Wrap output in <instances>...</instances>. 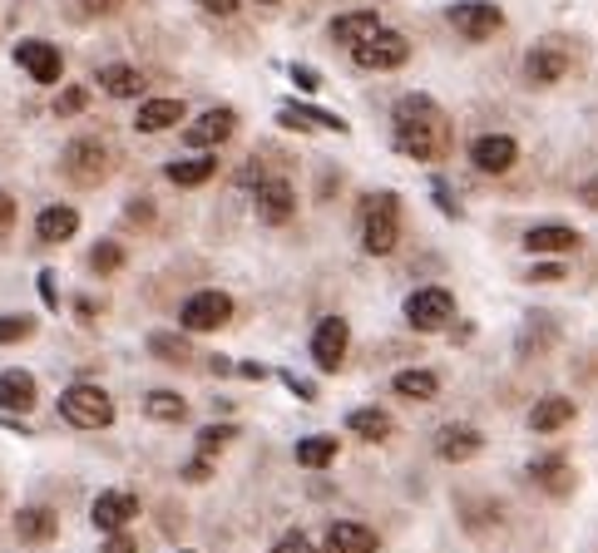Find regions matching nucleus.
<instances>
[{"label": "nucleus", "instance_id": "nucleus-1", "mask_svg": "<svg viewBox=\"0 0 598 553\" xmlns=\"http://www.w3.org/2000/svg\"><path fill=\"white\" fill-rule=\"evenodd\" d=\"M391 138L406 159L440 163L450 153V119L430 95H406L391 109Z\"/></svg>", "mask_w": 598, "mask_h": 553}, {"label": "nucleus", "instance_id": "nucleus-2", "mask_svg": "<svg viewBox=\"0 0 598 553\" xmlns=\"http://www.w3.org/2000/svg\"><path fill=\"white\" fill-rule=\"evenodd\" d=\"M401 243V198L395 193H371L362 208V247L371 257L395 253Z\"/></svg>", "mask_w": 598, "mask_h": 553}, {"label": "nucleus", "instance_id": "nucleus-3", "mask_svg": "<svg viewBox=\"0 0 598 553\" xmlns=\"http://www.w3.org/2000/svg\"><path fill=\"white\" fill-rule=\"evenodd\" d=\"M60 415L70 420L75 430H105L114 426V401H109L99 385H70V391L60 395Z\"/></svg>", "mask_w": 598, "mask_h": 553}, {"label": "nucleus", "instance_id": "nucleus-4", "mask_svg": "<svg viewBox=\"0 0 598 553\" xmlns=\"http://www.w3.org/2000/svg\"><path fill=\"white\" fill-rule=\"evenodd\" d=\"M352 60L362 70H401L411 60V40L395 30H371L362 45H352Z\"/></svg>", "mask_w": 598, "mask_h": 553}, {"label": "nucleus", "instance_id": "nucleus-5", "mask_svg": "<svg viewBox=\"0 0 598 553\" xmlns=\"http://www.w3.org/2000/svg\"><path fill=\"white\" fill-rule=\"evenodd\" d=\"M228 317H233V297H228V292H218V287L193 292V297L183 302V311H179L183 331H218Z\"/></svg>", "mask_w": 598, "mask_h": 553}, {"label": "nucleus", "instance_id": "nucleus-6", "mask_svg": "<svg viewBox=\"0 0 598 553\" xmlns=\"http://www.w3.org/2000/svg\"><path fill=\"white\" fill-rule=\"evenodd\" d=\"M64 173L75 183H105L109 179V144H99V138H75L70 149H64Z\"/></svg>", "mask_w": 598, "mask_h": 553}, {"label": "nucleus", "instance_id": "nucleus-7", "mask_svg": "<svg viewBox=\"0 0 598 553\" xmlns=\"http://www.w3.org/2000/svg\"><path fill=\"white\" fill-rule=\"evenodd\" d=\"M450 317H455V297L446 287H420L406 297V321L416 331H440L450 327Z\"/></svg>", "mask_w": 598, "mask_h": 553}, {"label": "nucleus", "instance_id": "nucleus-8", "mask_svg": "<svg viewBox=\"0 0 598 553\" xmlns=\"http://www.w3.org/2000/svg\"><path fill=\"white\" fill-rule=\"evenodd\" d=\"M15 64H21L35 85H60V75H64V54L50 40H21L15 45Z\"/></svg>", "mask_w": 598, "mask_h": 553}, {"label": "nucleus", "instance_id": "nucleus-9", "mask_svg": "<svg viewBox=\"0 0 598 553\" xmlns=\"http://www.w3.org/2000/svg\"><path fill=\"white\" fill-rule=\"evenodd\" d=\"M450 25H455L465 40H490L504 25V15L495 11V5H485V0H460V5H450Z\"/></svg>", "mask_w": 598, "mask_h": 553}, {"label": "nucleus", "instance_id": "nucleus-10", "mask_svg": "<svg viewBox=\"0 0 598 553\" xmlns=\"http://www.w3.org/2000/svg\"><path fill=\"white\" fill-rule=\"evenodd\" d=\"M233 128H237V114L228 105H218V109H208V114L193 119V124L183 128V138H188L193 149H218V144L233 138Z\"/></svg>", "mask_w": 598, "mask_h": 553}, {"label": "nucleus", "instance_id": "nucleus-11", "mask_svg": "<svg viewBox=\"0 0 598 553\" xmlns=\"http://www.w3.org/2000/svg\"><path fill=\"white\" fill-rule=\"evenodd\" d=\"M134 514H139V494H129V490H105L89 504V519H95L99 533H119Z\"/></svg>", "mask_w": 598, "mask_h": 553}, {"label": "nucleus", "instance_id": "nucleus-12", "mask_svg": "<svg viewBox=\"0 0 598 553\" xmlns=\"http://www.w3.org/2000/svg\"><path fill=\"white\" fill-rule=\"evenodd\" d=\"M346 341H352V327L342 317H327L317 331H312V356H317L321 371H337L346 356Z\"/></svg>", "mask_w": 598, "mask_h": 553}, {"label": "nucleus", "instance_id": "nucleus-13", "mask_svg": "<svg viewBox=\"0 0 598 553\" xmlns=\"http://www.w3.org/2000/svg\"><path fill=\"white\" fill-rule=\"evenodd\" d=\"M514 159H520V144L510 134H485L471 144V163L480 173H510Z\"/></svg>", "mask_w": 598, "mask_h": 553}, {"label": "nucleus", "instance_id": "nucleus-14", "mask_svg": "<svg viewBox=\"0 0 598 553\" xmlns=\"http://www.w3.org/2000/svg\"><path fill=\"white\" fill-rule=\"evenodd\" d=\"M297 208V193L288 179H257V218L263 223H288Z\"/></svg>", "mask_w": 598, "mask_h": 553}, {"label": "nucleus", "instance_id": "nucleus-15", "mask_svg": "<svg viewBox=\"0 0 598 553\" xmlns=\"http://www.w3.org/2000/svg\"><path fill=\"white\" fill-rule=\"evenodd\" d=\"M524 75L535 79V85H559L569 75V50L564 45H535L529 60H524Z\"/></svg>", "mask_w": 598, "mask_h": 553}, {"label": "nucleus", "instance_id": "nucleus-16", "mask_svg": "<svg viewBox=\"0 0 598 553\" xmlns=\"http://www.w3.org/2000/svg\"><path fill=\"white\" fill-rule=\"evenodd\" d=\"M480 450H485V435H480V430H471V426H446V430H440V440H436V455L450 459V465L480 455Z\"/></svg>", "mask_w": 598, "mask_h": 553}, {"label": "nucleus", "instance_id": "nucleus-17", "mask_svg": "<svg viewBox=\"0 0 598 553\" xmlns=\"http://www.w3.org/2000/svg\"><path fill=\"white\" fill-rule=\"evenodd\" d=\"M75 233H80V213L64 208V202L40 208V218H35V237H40V243H70Z\"/></svg>", "mask_w": 598, "mask_h": 553}, {"label": "nucleus", "instance_id": "nucleus-18", "mask_svg": "<svg viewBox=\"0 0 598 553\" xmlns=\"http://www.w3.org/2000/svg\"><path fill=\"white\" fill-rule=\"evenodd\" d=\"M278 124L282 128H331V134H346V119L327 114V109H312V105H282Z\"/></svg>", "mask_w": 598, "mask_h": 553}, {"label": "nucleus", "instance_id": "nucleus-19", "mask_svg": "<svg viewBox=\"0 0 598 553\" xmlns=\"http://www.w3.org/2000/svg\"><path fill=\"white\" fill-rule=\"evenodd\" d=\"M40 385L30 371H0V410H30Z\"/></svg>", "mask_w": 598, "mask_h": 553}, {"label": "nucleus", "instance_id": "nucleus-20", "mask_svg": "<svg viewBox=\"0 0 598 553\" xmlns=\"http://www.w3.org/2000/svg\"><path fill=\"white\" fill-rule=\"evenodd\" d=\"M54 533H60V519H54L45 504H35V509H21V514H15V539H21V543H50Z\"/></svg>", "mask_w": 598, "mask_h": 553}, {"label": "nucleus", "instance_id": "nucleus-21", "mask_svg": "<svg viewBox=\"0 0 598 553\" xmlns=\"http://www.w3.org/2000/svg\"><path fill=\"white\" fill-rule=\"evenodd\" d=\"M327 549L331 553H376V533L366 529V524L342 519V524H331L327 529Z\"/></svg>", "mask_w": 598, "mask_h": 553}, {"label": "nucleus", "instance_id": "nucleus-22", "mask_svg": "<svg viewBox=\"0 0 598 553\" xmlns=\"http://www.w3.org/2000/svg\"><path fill=\"white\" fill-rule=\"evenodd\" d=\"M371 30H381V15H376V11H346V15H337V21H331V40L346 45V50H352V45H362Z\"/></svg>", "mask_w": 598, "mask_h": 553}, {"label": "nucleus", "instance_id": "nucleus-23", "mask_svg": "<svg viewBox=\"0 0 598 553\" xmlns=\"http://www.w3.org/2000/svg\"><path fill=\"white\" fill-rule=\"evenodd\" d=\"M524 247H529V253H574L578 233L574 228H564V223H539V228L524 233Z\"/></svg>", "mask_w": 598, "mask_h": 553}, {"label": "nucleus", "instance_id": "nucleus-24", "mask_svg": "<svg viewBox=\"0 0 598 553\" xmlns=\"http://www.w3.org/2000/svg\"><path fill=\"white\" fill-rule=\"evenodd\" d=\"M569 420H574V401H569V395H545V401L529 410V430H535V435H549V430L569 426Z\"/></svg>", "mask_w": 598, "mask_h": 553}, {"label": "nucleus", "instance_id": "nucleus-25", "mask_svg": "<svg viewBox=\"0 0 598 553\" xmlns=\"http://www.w3.org/2000/svg\"><path fill=\"white\" fill-rule=\"evenodd\" d=\"M179 119H183V99H149V105H139L134 128H139V134H163V128H173Z\"/></svg>", "mask_w": 598, "mask_h": 553}, {"label": "nucleus", "instance_id": "nucleus-26", "mask_svg": "<svg viewBox=\"0 0 598 553\" xmlns=\"http://www.w3.org/2000/svg\"><path fill=\"white\" fill-rule=\"evenodd\" d=\"M529 479H535V484H545L549 494H569V490H574V475H569V459L564 455L535 459V465H529Z\"/></svg>", "mask_w": 598, "mask_h": 553}, {"label": "nucleus", "instance_id": "nucleus-27", "mask_svg": "<svg viewBox=\"0 0 598 553\" xmlns=\"http://www.w3.org/2000/svg\"><path fill=\"white\" fill-rule=\"evenodd\" d=\"M99 89L114 99H134L144 89V75L134 64H105V70H99Z\"/></svg>", "mask_w": 598, "mask_h": 553}, {"label": "nucleus", "instance_id": "nucleus-28", "mask_svg": "<svg viewBox=\"0 0 598 553\" xmlns=\"http://www.w3.org/2000/svg\"><path fill=\"white\" fill-rule=\"evenodd\" d=\"M346 430L352 435H362V440H391V415L386 410H376V405H362V410H352L346 415Z\"/></svg>", "mask_w": 598, "mask_h": 553}, {"label": "nucleus", "instance_id": "nucleus-29", "mask_svg": "<svg viewBox=\"0 0 598 553\" xmlns=\"http://www.w3.org/2000/svg\"><path fill=\"white\" fill-rule=\"evenodd\" d=\"M391 391L406 395V401H436V395H440V381H436V371H395Z\"/></svg>", "mask_w": 598, "mask_h": 553}, {"label": "nucleus", "instance_id": "nucleus-30", "mask_svg": "<svg viewBox=\"0 0 598 553\" xmlns=\"http://www.w3.org/2000/svg\"><path fill=\"white\" fill-rule=\"evenodd\" d=\"M163 173H169V183H179V188H198V183H208L218 173V159H173Z\"/></svg>", "mask_w": 598, "mask_h": 553}, {"label": "nucleus", "instance_id": "nucleus-31", "mask_svg": "<svg viewBox=\"0 0 598 553\" xmlns=\"http://www.w3.org/2000/svg\"><path fill=\"white\" fill-rule=\"evenodd\" d=\"M337 459V435H307L297 440V465L302 469H327Z\"/></svg>", "mask_w": 598, "mask_h": 553}, {"label": "nucleus", "instance_id": "nucleus-32", "mask_svg": "<svg viewBox=\"0 0 598 553\" xmlns=\"http://www.w3.org/2000/svg\"><path fill=\"white\" fill-rule=\"evenodd\" d=\"M144 410H149V420H183L188 405H183L179 391H154L149 401H144Z\"/></svg>", "mask_w": 598, "mask_h": 553}, {"label": "nucleus", "instance_id": "nucleus-33", "mask_svg": "<svg viewBox=\"0 0 598 553\" xmlns=\"http://www.w3.org/2000/svg\"><path fill=\"white\" fill-rule=\"evenodd\" d=\"M149 352L154 356H159V361H188V341H183V336H173V331H154V336H149Z\"/></svg>", "mask_w": 598, "mask_h": 553}, {"label": "nucleus", "instance_id": "nucleus-34", "mask_svg": "<svg viewBox=\"0 0 598 553\" xmlns=\"http://www.w3.org/2000/svg\"><path fill=\"white\" fill-rule=\"evenodd\" d=\"M233 435H237V426H208V430H198V455L213 459Z\"/></svg>", "mask_w": 598, "mask_h": 553}, {"label": "nucleus", "instance_id": "nucleus-35", "mask_svg": "<svg viewBox=\"0 0 598 553\" xmlns=\"http://www.w3.org/2000/svg\"><path fill=\"white\" fill-rule=\"evenodd\" d=\"M89 267H95V272H119V267H124V247H119V243H99L95 253H89Z\"/></svg>", "mask_w": 598, "mask_h": 553}, {"label": "nucleus", "instance_id": "nucleus-36", "mask_svg": "<svg viewBox=\"0 0 598 553\" xmlns=\"http://www.w3.org/2000/svg\"><path fill=\"white\" fill-rule=\"evenodd\" d=\"M35 331V317H0V346H11V341H25Z\"/></svg>", "mask_w": 598, "mask_h": 553}, {"label": "nucleus", "instance_id": "nucleus-37", "mask_svg": "<svg viewBox=\"0 0 598 553\" xmlns=\"http://www.w3.org/2000/svg\"><path fill=\"white\" fill-rule=\"evenodd\" d=\"M89 105V89H80V85H70L60 99H54V114H80V109Z\"/></svg>", "mask_w": 598, "mask_h": 553}, {"label": "nucleus", "instance_id": "nucleus-38", "mask_svg": "<svg viewBox=\"0 0 598 553\" xmlns=\"http://www.w3.org/2000/svg\"><path fill=\"white\" fill-rule=\"evenodd\" d=\"M272 553H317V549H312V539H307L302 529H292V533H282L278 549H272Z\"/></svg>", "mask_w": 598, "mask_h": 553}, {"label": "nucleus", "instance_id": "nucleus-39", "mask_svg": "<svg viewBox=\"0 0 598 553\" xmlns=\"http://www.w3.org/2000/svg\"><path fill=\"white\" fill-rule=\"evenodd\" d=\"M11 228H15V198L11 193H0V237L11 233Z\"/></svg>", "mask_w": 598, "mask_h": 553}, {"label": "nucleus", "instance_id": "nucleus-40", "mask_svg": "<svg viewBox=\"0 0 598 553\" xmlns=\"http://www.w3.org/2000/svg\"><path fill=\"white\" fill-rule=\"evenodd\" d=\"M119 5H124V0H80V11L85 15H114Z\"/></svg>", "mask_w": 598, "mask_h": 553}, {"label": "nucleus", "instance_id": "nucleus-41", "mask_svg": "<svg viewBox=\"0 0 598 553\" xmlns=\"http://www.w3.org/2000/svg\"><path fill=\"white\" fill-rule=\"evenodd\" d=\"M99 553H139V543L124 539V529H119V533H109V543H105Z\"/></svg>", "mask_w": 598, "mask_h": 553}, {"label": "nucleus", "instance_id": "nucleus-42", "mask_svg": "<svg viewBox=\"0 0 598 553\" xmlns=\"http://www.w3.org/2000/svg\"><path fill=\"white\" fill-rule=\"evenodd\" d=\"M282 381H288V391L297 395V401H317V385L312 381H297V376H282Z\"/></svg>", "mask_w": 598, "mask_h": 553}, {"label": "nucleus", "instance_id": "nucleus-43", "mask_svg": "<svg viewBox=\"0 0 598 553\" xmlns=\"http://www.w3.org/2000/svg\"><path fill=\"white\" fill-rule=\"evenodd\" d=\"M292 79H297L302 89H317L321 85V75H317V70H307V64H292Z\"/></svg>", "mask_w": 598, "mask_h": 553}, {"label": "nucleus", "instance_id": "nucleus-44", "mask_svg": "<svg viewBox=\"0 0 598 553\" xmlns=\"http://www.w3.org/2000/svg\"><path fill=\"white\" fill-rule=\"evenodd\" d=\"M40 297H45V307H60V297H54V272H40Z\"/></svg>", "mask_w": 598, "mask_h": 553}, {"label": "nucleus", "instance_id": "nucleus-45", "mask_svg": "<svg viewBox=\"0 0 598 553\" xmlns=\"http://www.w3.org/2000/svg\"><path fill=\"white\" fill-rule=\"evenodd\" d=\"M204 11H213V15H233L237 11V0H198Z\"/></svg>", "mask_w": 598, "mask_h": 553}, {"label": "nucleus", "instance_id": "nucleus-46", "mask_svg": "<svg viewBox=\"0 0 598 553\" xmlns=\"http://www.w3.org/2000/svg\"><path fill=\"white\" fill-rule=\"evenodd\" d=\"M578 198H584L588 208H594V213H598V173H594V179L584 183V188H578Z\"/></svg>", "mask_w": 598, "mask_h": 553}, {"label": "nucleus", "instance_id": "nucleus-47", "mask_svg": "<svg viewBox=\"0 0 598 553\" xmlns=\"http://www.w3.org/2000/svg\"><path fill=\"white\" fill-rule=\"evenodd\" d=\"M237 371H243L247 381H263V376H268V366H257V361H243V366H237Z\"/></svg>", "mask_w": 598, "mask_h": 553}, {"label": "nucleus", "instance_id": "nucleus-48", "mask_svg": "<svg viewBox=\"0 0 598 553\" xmlns=\"http://www.w3.org/2000/svg\"><path fill=\"white\" fill-rule=\"evenodd\" d=\"M564 276V267H535V282H559Z\"/></svg>", "mask_w": 598, "mask_h": 553}, {"label": "nucleus", "instance_id": "nucleus-49", "mask_svg": "<svg viewBox=\"0 0 598 553\" xmlns=\"http://www.w3.org/2000/svg\"><path fill=\"white\" fill-rule=\"evenodd\" d=\"M257 5H278V0H257Z\"/></svg>", "mask_w": 598, "mask_h": 553}, {"label": "nucleus", "instance_id": "nucleus-50", "mask_svg": "<svg viewBox=\"0 0 598 553\" xmlns=\"http://www.w3.org/2000/svg\"><path fill=\"white\" fill-rule=\"evenodd\" d=\"M183 553H193V549H183Z\"/></svg>", "mask_w": 598, "mask_h": 553}]
</instances>
